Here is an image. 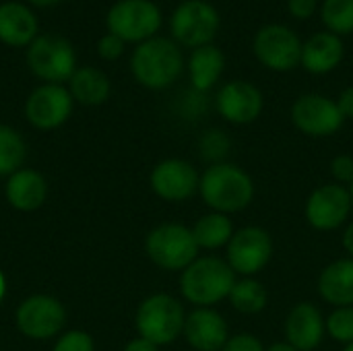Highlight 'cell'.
<instances>
[{
    "instance_id": "40",
    "label": "cell",
    "mask_w": 353,
    "mask_h": 351,
    "mask_svg": "<svg viewBox=\"0 0 353 351\" xmlns=\"http://www.w3.org/2000/svg\"><path fill=\"white\" fill-rule=\"evenodd\" d=\"M27 2H31L33 6H54V4H58L60 0H27Z\"/></svg>"
},
{
    "instance_id": "7",
    "label": "cell",
    "mask_w": 353,
    "mask_h": 351,
    "mask_svg": "<svg viewBox=\"0 0 353 351\" xmlns=\"http://www.w3.org/2000/svg\"><path fill=\"white\" fill-rule=\"evenodd\" d=\"M14 325L23 337L48 341L62 335L66 325V308L50 294H33L19 304L14 312Z\"/></svg>"
},
{
    "instance_id": "17",
    "label": "cell",
    "mask_w": 353,
    "mask_h": 351,
    "mask_svg": "<svg viewBox=\"0 0 353 351\" xmlns=\"http://www.w3.org/2000/svg\"><path fill=\"white\" fill-rule=\"evenodd\" d=\"M182 335L194 351H221L230 339L225 319L213 308H194L188 312Z\"/></svg>"
},
{
    "instance_id": "21",
    "label": "cell",
    "mask_w": 353,
    "mask_h": 351,
    "mask_svg": "<svg viewBox=\"0 0 353 351\" xmlns=\"http://www.w3.org/2000/svg\"><path fill=\"white\" fill-rule=\"evenodd\" d=\"M341 58H343V41L339 39V35L331 31H321L304 41L300 64L308 72L325 74L331 72L341 62Z\"/></svg>"
},
{
    "instance_id": "3",
    "label": "cell",
    "mask_w": 353,
    "mask_h": 351,
    "mask_svg": "<svg viewBox=\"0 0 353 351\" xmlns=\"http://www.w3.org/2000/svg\"><path fill=\"white\" fill-rule=\"evenodd\" d=\"M132 77L147 89L170 87L184 70L180 46L168 37H151L139 43L130 58Z\"/></svg>"
},
{
    "instance_id": "26",
    "label": "cell",
    "mask_w": 353,
    "mask_h": 351,
    "mask_svg": "<svg viewBox=\"0 0 353 351\" xmlns=\"http://www.w3.org/2000/svg\"><path fill=\"white\" fill-rule=\"evenodd\" d=\"M230 304L240 314H259L267 308L269 296L263 283L252 277H242L234 283L230 292Z\"/></svg>"
},
{
    "instance_id": "10",
    "label": "cell",
    "mask_w": 353,
    "mask_h": 351,
    "mask_svg": "<svg viewBox=\"0 0 353 351\" xmlns=\"http://www.w3.org/2000/svg\"><path fill=\"white\" fill-rule=\"evenodd\" d=\"M273 259V238L265 228L246 225L234 232L225 261L236 275L252 277L261 273Z\"/></svg>"
},
{
    "instance_id": "15",
    "label": "cell",
    "mask_w": 353,
    "mask_h": 351,
    "mask_svg": "<svg viewBox=\"0 0 353 351\" xmlns=\"http://www.w3.org/2000/svg\"><path fill=\"white\" fill-rule=\"evenodd\" d=\"M199 182L201 174L196 168L178 157L159 161L149 174L151 190L168 203H182L190 199L194 192H199Z\"/></svg>"
},
{
    "instance_id": "6",
    "label": "cell",
    "mask_w": 353,
    "mask_h": 351,
    "mask_svg": "<svg viewBox=\"0 0 353 351\" xmlns=\"http://www.w3.org/2000/svg\"><path fill=\"white\" fill-rule=\"evenodd\" d=\"M27 66L37 79L62 85L64 81H70V77L77 70L74 50L70 41L62 35H37L27 46Z\"/></svg>"
},
{
    "instance_id": "38",
    "label": "cell",
    "mask_w": 353,
    "mask_h": 351,
    "mask_svg": "<svg viewBox=\"0 0 353 351\" xmlns=\"http://www.w3.org/2000/svg\"><path fill=\"white\" fill-rule=\"evenodd\" d=\"M343 248L350 254V259H353V221L347 225V230L343 234Z\"/></svg>"
},
{
    "instance_id": "32",
    "label": "cell",
    "mask_w": 353,
    "mask_h": 351,
    "mask_svg": "<svg viewBox=\"0 0 353 351\" xmlns=\"http://www.w3.org/2000/svg\"><path fill=\"white\" fill-rule=\"evenodd\" d=\"M331 174L335 178L337 184H343V186H352L353 182V157L352 155H337L333 161H331Z\"/></svg>"
},
{
    "instance_id": "27",
    "label": "cell",
    "mask_w": 353,
    "mask_h": 351,
    "mask_svg": "<svg viewBox=\"0 0 353 351\" xmlns=\"http://www.w3.org/2000/svg\"><path fill=\"white\" fill-rule=\"evenodd\" d=\"M27 157V143L19 130L12 126L0 124V178L12 176L23 168Z\"/></svg>"
},
{
    "instance_id": "5",
    "label": "cell",
    "mask_w": 353,
    "mask_h": 351,
    "mask_svg": "<svg viewBox=\"0 0 353 351\" xmlns=\"http://www.w3.org/2000/svg\"><path fill=\"white\" fill-rule=\"evenodd\" d=\"M149 261L163 271H184L199 259V246L192 230L182 223H161L145 238Z\"/></svg>"
},
{
    "instance_id": "1",
    "label": "cell",
    "mask_w": 353,
    "mask_h": 351,
    "mask_svg": "<svg viewBox=\"0 0 353 351\" xmlns=\"http://www.w3.org/2000/svg\"><path fill=\"white\" fill-rule=\"evenodd\" d=\"M199 194L205 205L223 215L244 211L254 199L252 178L234 163H215L201 174Z\"/></svg>"
},
{
    "instance_id": "37",
    "label": "cell",
    "mask_w": 353,
    "mask_h": 351,
    "mask_svg": "<svg viewBox=\"0 0 353 351\" xmlns=\"http://www.w3.org/2000/svg\"><path fill=\"white\" fill-rule=\"evenodd\" d=\"M122 351H159V348H157L155 343H151V341L143 339V337H137V339L128 341V343H126V348H124Z\"/></svg>"
},
{
    "instance_id": "2",
    "label": "cell",
    "mask_w": 353,
    "mask_h": 351,
    "mask_svg": "<svg viewBox=\"0 0 353 351\" xmlns=\"http://www.w3.org/2000/svg\"><path fill=\"white\" fill-rule=\"evenodd\" d=\"M238 275L219 257H199L180 275L182 298L196 308H213L230 298Z\"/></svg>"
},
{
    "instance_id": "13",
    "label": "cell",
    "mask_w": 353,
    "mask_h": 351,
    "mask_svg": "<svg viewBox=\"0 0 353 351\" xmlns=\"http://www.w3.org/2000/svg\"><path fill=\"white\" fill-rule=\"evenodd\" d=\"M350 188L337 182L319 186L306 201V219L319 232H333L341 228L352 213Z\"/></svg>"
},
{
    "instance_id": "28",
    "label": "cell",
    "mask_w": 353,
    "mask_h": 351,
    "mask_svg": "<svg viewBox=\"0 0 353 351\" xmlns=\"http://www.w3.org/2000/svg\"><path fill=\"white\" fill-rule=\"evenodd\" d=\"M323 23L331 33L343 35L353 31V0H325L321 8Z\"/></svg>"
},
{
    "instance_id": "36",
    "label": "cell",
    "mask_w": 353,
    "mask_h": 351,
    "mask_svg": "<svg viewBox=\"0 0 353 351\" xmlns=\"http://www.w3.org/2000/svg\"><path fill=\"white\" fill-rule=\"evenodd\" d=\"M337 106H339V112L343 114V118H353V85L341 91Z\"/></svg>"
},
{
    "instance_id": "9",
    "label": "cell",
    "mask_w": 353,
    "mask_h": 351,
    "mask_svg": "<svg viewBox=\"0 0 353 351\" xmlns=\"http://www.w3.org/2000/svg\"><path fill=\"white\" fill-rule=\"evenodd\" d=\"M170 29L176 43L196 50L215 39L219 31V12L205 0H186L174 10Z\"/></svg>"
},
{
    "instance_id": "41",
    "label": "cell",
    "mask_w": 353,
    "mask_h": 351,
    "mask_svg": "<svg viewBox=\"0 0 353 351\" xmlns=\"http://www.w3.org/2000/svg\"><path fill=\"white\" fill-rule=\"evenodd\" d=\"M4 296H6V277H4V273L0 271V304H2V300H4Z\"/></svg>"
},
{
    "instance_id": "33",
    "label": "cell",
    "mask_w": 353,
    "mask_h": 351,
    "mask_svg": "<svg viewBox=\"0 0 353 351\" xmlns=\"http://www.w3.org/2000/svg\"><path fill=\"white\" fill-rule=\"evenodd\" d=\"M221 351H265V345L250 333H238L228 339Z\"/></svg>"
},
{
    "instance_id": "11",
    "label": "cell",
    "mask_w": 353,
    "mask_h": 351,
    "mask_svg": "<svg viewBox=\"0 0 353 351\" xmlns=\"http://www.w3.org/2000/svg\"><path fill=\"white\" fill-rule=\"evenodd\" d=\"M74 99L64 85L43 83L25 101V118L37 130H56L72 114Z\"/></svg>"
},
{
    "instance_id": "35",
    "label": "cell",
    "mask_w": 353,
    "mask_h": 351,
    "mask_svg": "<svg viewBox=\"0 0 353 351\" xmlns=\"http://www.w3.org/2000/svg\"><path fill=\"white\" fill-rule=\"evenodd\" d=\"M319 6V0H288V8L296 19H310Z\"/></svg>"
},
{
    "instance_id": "20",
    "label": "cell",
    "mask_w": 353,
    "mask_h": 351,
    "mask_svg": "<svg viewBox=\"0 0 353 351\" xmlns=\"http://www.w3.org/2000/svg\"><path fill=\"white\" fill-rule=\"evenodd\" d=\"M37 37V17L27 4H0V41L12 48L29 46Z\"/></svg>"
},
{
    "instance_id": "14",
    "label": "cell",
    "mask_w": 353,
    "mask_h": 351,
    "mask_svg": "<svg viewBox=\"0 0 353 351\" xmlns=\"http://www.w3.org/2000/svg\"><path fill=\"white\" fill-rule=\"evenodd\" d=\"M292 120L296 128L308 137H331L343 126L345 118L337 101L319 93H306L294 101Z\"/></svg>"
},
{
    "instance_id": "39",
    "label": "cell",
    "mask_w": 353,
    "mask_h": 351,
    "mask_svg": "<svg viewBox=\"0 0 353 351\" xmlns=\"http://www.w3.org/2000/svg\"><path fill=\"white\" fill-rule=\"evenodd\" d=\"M265 351H298L294 345H290L288 341H277L269 348H265Z\"/></svg>"
},
{
    "instance_id": "25",
    "label": "cell",
    "mask_w": 353,
    "mask_h": 351,
    "mask_svg": "<svg viewBox=\"0 0 353 351\" xmlns=\"http://www.w3.org/2000/svg\"><path fill=\"white\" fill-rule=\"evenodd\" d=\"M190 230H192L199 250H217L221 246H228L236 232L232 219L215 211L203 215Z\"/></svg>"
},
{
    "instance_id": "30",
    "label": "cell",
    "mask_w": 353,
    "mask_h": 351,
    "mask_svg": "<svg viewBox=\"0 0 353 351\" xmlns=\"http://www.w3.org/2000/svg\"><path fill=\"white\" fill-rule=\"evenodd\" d=\"M325 329L327 333L339 341L350 345L353 343V306H343V308H335L327 321H325Z\"/></svg>"
},
{
    "instance_id": "19",
    "label": "cell",
    "mask_w": 353,
    "mask_h": 351,
    "mask_svg": "<svg viewBox=\"0 0 353 351\" xmlns=\"http://www.w3.org/2000/svg\"><path fill=\"white\" fill-rule=\"evenodd\" d=\"M4 197L12 209L21 213H31L48 201V182L37 170L21 168L6 178Z\"/></svg>"
},
{
    "instance_id": "8",
    "label": "cell",
    "mask_w": 353,
    "mask_h": 351,
    "mask_svg": "<svg viewBox=\"0 0 353 351\" xmlns=\"http://www.w3.org/2000/svg\"><path fill=\"white\" fill-rule=\"evenodd\" d=\"M105 25L124 43H143L155 37L161 27V10L151 0H118L108 10Z\"/></svg>"
},
{
    "instance_id": "29",
    "label": "cell",
    "mask_w": 353,
    "mask_h": 351,
    "mask_svg": "<svg viewBox=\"0 0 353 351\" xmlns=\"http://www.w3.org/2000/svg\"><path fill=\"white\" fill-rule=\"evenodd\" d=\"M230 149H232V141L228 132L219 128H209L199 139V153L203 161H209L211 166L223 163V159L230 155Z\"/></svg>"
},
{
    "instance_id": "22",
    "label": "cell",
    "mask_w": 353,
    "mask_h": 351,
    "mask_svg": "<svg viewBox=\"0 0 353 351\" xmlns=\"http://www.w3.org/2000/svg\"><path fill=\"white\" fill-rule=\"evenodd\" d=\"M319 294L335 308L353 306V259L327 265L319 277Z\"/></svg>"
},
{
    "instance_id": "42",
    "label": "cell",
    "mask_w": 353,
    "mask_h": 351,
    "mask_svg": "<svg viewBox=\"0 0 353 351\" xmlns=\"http://www.w3.org/2000/svg\"><path fill=\"white\" fill-rule=\"evenodd\" d=\"M343 351H353V343H350V345H345V350Z\"/></svg>"
},
{
    "instance_id": "31",
    "label": "cell",
    "mask_w": 353,
    "mask_h": 351,
    "mask_svg": "<svg viewBox=\"0 0 353 351\" xmlns=\"http://www.w3.org/2000/svg\"><path fill=\"white\" fill-rule=\"evenodd\" d=\"M52 351H95V341L87 331L72 329V331H64L56 339Z\"/></svg>"
},
{
    "instance_id": "12",
    "label": "cell",
    "mask_w": 353,
    "mask_h": 351,
    "mask_svg": "<svg viewBox=\"0 0 353 351\" xmlns=\"http://www.w3.org/2000/svg\"><path fill=\"white\" fill-rule=\"evenodd\" d=\"M302 41L285 25H265L254 35V56L271 70H292L302 60Z\"/></svg>"
},
{
    "instance_id": "23",
    "label": "cell",
    "mask_w": 353,
    "mask_h": 351,
    "mask_svg": "<svg viewBox=\"0 0 353 351\" xmlns=\"http://www.w3.org/2000/svg\"><path fill=\"white\" fill-rule=\"evenodd\" d=\"M68 91L74 101L83 106H99L110 97L112 85L103 70L95 66L77 68L68 81Z\"/></svg>"
},
{
    "instance_id": "24",
    "label": "cell",
    "mask_w": 353,
    "mask_h": 351,
    "mask_svg": "<svg viewBox=\"0 0 353 351\" xmlns=\"http://www.w3.org/2000/svg\"><path fill=\"white\" fill-rule=\"evenodd\" d=\"M223 66H225V58L219 48H215L213 43L196 48L188 60V70H190V81H192L194 91L201 93V91L211 89L221 77Z\"/></svg>"
},
{
    "instance_id": "16",
    "label": "cell",
    "mask_w": 353,
    "mask_h": 351,
    "mask_svg": "<svg viewBox=\"0 0 353 351\" xmlns=\"http://www.w3.org/2000/svg\"><path fill=\"white\" fill-rule=\"evenodd\" d=\"M217 112L232 124H250L263 112V93L246 81H232L217 93Z\"/></svg>"
},
{
    "instance_id": "43",
    "label": "cell",
    "mask_w": 353,
    "mask_h": 351,
    "mask_svg": "<svg viewBox=\"0 0 353 351\" xmlns=\"http://www.w3.org/2000/svg\"><path fill=\"white\" fill-rule=\"evenodd\" d=\"M350 194H352V203H353V182H352V186H350Z\"/></svg>"
},
{
    "instance_id": "18",
    "label": "cell",
    "mask_w": 353,
    "mask_h": 351,
    "mask_svg": "<svg viewBox=\"0 0 353 351\" xmlns=\"http://www.w3.org/2000/svg\"><path fill=\"white\" fill-rule=\"evenodd\" d=\"M325 333V319L314 304L302 302L290 310L285 319V341L298 351H314Z\"/></svg>"
},
{
    "instance_id": "34",
    "label": "cell",
    "mask_w": 353,
    "mask_h": 351,
    "mask_svg": "<svg viewBox=\"0 0 353 351\" xmlns=\"http://www.w3.org/2000/svg\"><path fill=\"white\" fill-rule=\"evenodd\" d=\"M122 52H124V41H122L120 37L112 35V33L103 35V37L97 41V54H99L103 60H116V58L122 56Z\"/></svg>"
},
{
    "instance_id": "4",
    "label": "cell",
    "mask_w": 353,
    "mask_h": 351,
    "mask_svg": "<svg viewBox=\"0 0 353 351\" xmlns=\"http://www.w3.org/2000/svg\"><path fill=\"white\" fill-rule=\"evenodd\" d=\"M186 323L184 306L178 298L170 294H153L145 298L134 317V327L139 337L155 343L157 348L176 341Z\"/></svg>"
}]
</instances>
